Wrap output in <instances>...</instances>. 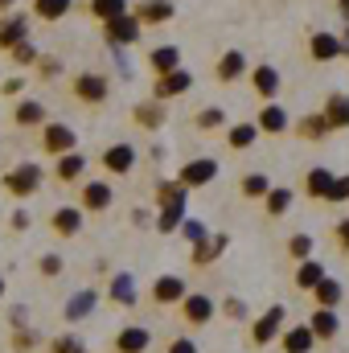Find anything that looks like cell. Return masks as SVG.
<instances>
[{
  "label": "cell",
  "instance_id": "1",
  "mask_svg": "<svg viewBox=\"0 0 349 353\" xmlns=\"http://www.w3.org/2000/svg\"><path fill=\"white\" fill-rule=\"evenodd\" d=\"M283 325H288V308H283V304H271L263 316L251 321V345L263 350V345L279 341V337H283Z\"/></svg>",
  "mask_w": 349,
  "mask_h": 353
},
{
  "label": "cell",
  "instance_id": "2",
  "mask_svg": "<svg viewBox=\"0 0 349 353\" xmlns=\"http://www.w3.org/2000/svg\"><path fill=\"white\" fill-rule=\"evenodd\" d=\"M41 169L33 165V161H25V165H17V169H8L4 173V189L12 193V197H29V193H37L41 189Z\"/></svg>",
  "mask_w": 349,
  "mask_h": 353
},
{
  "label": "cell",
  "instance_id": "3",
  "mask_svg": "<svg viewBox=\"0 0 349 353\" xmlns=\"http://www.w3.org/2000/svg\"><path fill=\"white\" fill-rule=\"evenodd\" d=\"M140 29H144L140 17H136V12H123V17H115V21L103 25V37H107V46L119 50V46H136V41H140Z\"/></svg>",
  "mask_w": 349,
  "mask_h": 353
},
{
  "label": "cell",
  "instance_id": "4",
  "mask_svg": "<svg viewBox=\"0 0 349 353\" xmlns=\"http://www.w3.org/2000/svg\"><path fill=\"white\" fill-rule=\"evenodd\" d=\"M214 176H218V161H214V157H197V161H185V165H181L177 181H181L185 189H201V185H210Z\"/></svg>",
  "mask_w": 349,
  "mask_h": 353
},
{
  "label": "cell",
  "instance_id": "5",
  "mask_svg": "<svg viewBox=\"0 0 349 353\" xmlns=\"http://www.w3.org/2000/svg\"><path fill=\"white\" fill-rule=\"evenodd\" d=\"M74 144H79L74 128H66V123H46V132H41V152L66 157V152H74Z\"/></svg>",
  "mask_w": 349,
  "mask_h": 353
},
{
  "label": "cell",
  "instance_id": "6",
  "mask_svg": "<svg viewBox=\"0 0 349 353\" xmlns=\"http://www.w3.org/2000/svg\"><path fill=\"white\" fill-rule=\"evenodd\" d=\"M214 308H218V304H214L206 292H189V296L181 300V316H185V325H193V329H197V325H210V321H214Z\"/></svg>",
  "mask_w": 349,
  "mask_h": 353
},
{
  "label": "cell",
  "instance_id": "7",
  "mask_svg": "<svg viewBox=\"0 0 349 353\" xmlns=\"http://www.w3.org/2000/svg\"><path fill=\"white\" fill-rule=\"evenodd\" d=\"M21 41H29V17L25 12H4L0 17V50H17Z\"/></svg>",
  "mask_w": 349,
  "mask_h": 353
},
{
  "label": "cell",
  "instance_id": "8",
  "mask_svg": "<svg viewBox=\"0 0 349 353\" xmlns=\"http://www.w3.org/2000/svg\"><path fill=\"white\" fill-rule=\"evenodd\" d=\"M189 87H193V74L181 66V70H173V74H161V79L152 83V99H161V103H165V99H177V94H185Z\"/></svg>",
  "mask_w": 349,
  "mask_h": 353
},
{
  "label": "cell",
  "instance_id": "9",
  "mask_svg": "<svg viewBox=\"0 0 349 353\" xmlns=\"http://www.w3.org/2000/svg\"><path fill=\"white\" fill-rule=\"evenodd\" d=\"M226 247H230L226 234H206L201 243H193V255H189V259H193V267H210L214 259L226 255Z\"/></svg>",
  "mask_w": 349,
  "mask_h": 353
},
{
  "label": "cell",
  "instance_id": "10",
  "mask_svg": "<svg viewBox=\"0 0 349 353\" xmlns=\"http://www.w3.org/2000/svg\"><path fill=\"white\" fill-rule=\"evenodd\" d=\"M74 94H79L83 103H103V99L111 94V83H107L103 74H94V70H83V74L74 79Z\"/></svg>",
  "mask_w": 349,
  "mask_h": 353
},
{
  "label": "cell",
  "instance_id": "11",
  "mask_svg": "<svg viewBox=\"0 0 349 353\" xmlns=\"http://www.w3.org/2000/svg\"><path fill=\"white\" fill-rule=\"evenodd\" d=\"M79 201H83V210H90V214H103V210H111L115 193H111L107 181H87L83 193H79Z\"/></svg>",
  "mask_w": 349,
  "mask_h": 353
},
{
  "label": "cell",
  "instance_id": "12",
  "mask_svg": "<svg viewBox=\"0 0 349 353\" xmlns=\"http://www.w3.org/2000/svg\"><path fill=\"white\" fill-rule=\"evenodd\" d=\"M185 296H189V288H185L181 275H157V283H152V304H181Z\"/></svg>",
  "mask_w": 349,
  "mask_h": 353
},
{
  "label": "cell",
  "instance_id": "13",
  "mask_svg": "<svg viewBox=\"0 0 349 353\" xmlns=\"http://www.w3.org/2000/svg\"><path fill=\"white\" fill-rule=\"evenodd\" d=\"M103 169L115 176H128L136 169V148L132 144H111L107 152H103Z\"/></svg>",
  "mask_w": 349,
  "mask_h": 353
},
{
  "label": "cell",
  "instance_id": "14",
  "mask_svg": "<svg viewBox=\"0 0 349 353\" xmlns=\"http://www.w3.org/2000/svg\"><path fill=\"white\" fill-rule=\"evenodd\" d=\"M308 54H312V62H333V58L346 54V41L333 37V33H312L308 37Z\"/></svg>",
  "mask_w": 349,
  "mask_h": 353
},
{
  "label": "cell",
  "instance_id": "15",
  "mask_svg": "<svg viewBox=\"0 0 349 353\" xmlns=\"http://www.w3.org/2000/svg\"><path fill=\"white\" fill-rule=\"evenodd\" d=\"M94 304H99V292H94V288H83V292H74V296L66 300L62 316H66L70 325H79V321H87L90 312H94Z\"/></svg>",
  "mask_w": 349,
  "mask_h": 353
},
{
  "label": "cell",
  "instance_id": "16",
  "mask_svg": "<svg viewBox=\"0 0 349 353\" xmlns=\"http://www.w3.org/2000/svg\"><path fill=\"white\" fill-rule=\"evenodd\" d=\"M132 12L140 17V25H165V21H173V0H140V4H132Z\"/></svg>",
  "mask_w": 349,
  "mask_h": 353
},
{
  "label": "cell",
  "instance_id": "17",
  "mask_svg": "<svg viewBox=\"0 0 349 353\" xmlns=\"http://www.w3.org/2000/svg\"><path fill=\"white\" fill-rule=\"evenodd\" d=\"M148 341H152V333L144 325H128L115 333V353H148Z\"/></svg>",
  "mask_w": 349,
  "mask_h": 353
},
{
  "label": "cell",
  "instance_id": "18",
  "mask_svg": "<svg viewBox=\"0 0 349 353\" xmlns=\"http://www.w3.org/2000/svg\"><path fill=\"white\" fill-rule=\"evenodd\" d=\"M132 119L144 128V132H157V128H165V107H161V99H144V103H136L132 107Z\"/></svg>",
  "mask_w": 349,
  "mask_h": 353
},
{
  "label": "cell",
  "instance_id": "19",
  "mask_svg": "<svg viewBox=\"0 0 349 353\" xmlns=\"http://www.w3.org/2000/svg\"><path fill=\"white\" fill-rule=\"evenodd\" d=\"M50 226H54V234L74 239V234L83 230V210H74V205H58V210L50 214Z\"/></svg>",
  "mask_w": 349,
  "mask_h": 353
},
{
  "label": "cell",
  "instance_id": "20",
  "mask_svg": "<svg viewBox=\"0 0 349 353\" xmlns=\"http://www.w3.org/2000/svg\"><path fill=\"white\" fill-rule=\"evenodd\" d=\"M279 345H283V353H312V345H317V333H312L308 325H292V329H283Z\"/></svg>",
  "mask_w": 349,
  "mask_h": 353
},
{
  "label": "cell",
  "instance_id": "21",
  "mask_svg": "<svg viewBox=\"0 0 349 353\" xmlns=\"http://www.w3.org/2000/svg\"><path fill=\"white\" fill-rule=\"evenodd\" d=\"M214 74H218V83H235V79H243V74H247V58H243V50H226V54L218 58Z\"/></svg>",
  "mask_w": 349,
  "mask_h": 353
},
{
  "label": "cell",
  "instance_id": "22",
  "mask_svg": "<svg viewBox=\"0 0 349 353\" xmlns=\"http://www.w3.org/2000/svg\"><path fill=\"white\" fill-rule=\"evenodd\" d=\"M308 329L317 333V341H333V337H337V329H341V321H337V312H333V308H312Z\"/></svg>",
  "mask_w": 349,
  "mask_h": 353
},
{
  "label": "cell",
  "instance_id": "23",
  "mask_svg": "<svg viewBox=\"0 0 349 353\" xmlns=\"http://www.w3.org/2000/svg\"><path fill=\"white\" fill-rule=\"evenodd\" d=\"M329 132H333V123H329L325 111H312V115H304V119L296 123V136H300V140H325Z\"/></svg>",
  "mask_w": 349,
  "mask_h": 353
},
{
  "label": "cell",
  "instance_id": "24",
  "mask_svg": "<svg viewBox=\"0 0 349 353\" xmlns=\"http://www.w3.org/2000/svg\"><path fill=\"white\" fill-rule=\"evenodd\" d=\"M107 296H111L115 304L132 308V304H136V275H132V271H119V275H111V288H107Z\"/></svg>",
  "mask_w": 349,
  "mask_h": 353
},
{
  "label": "cell",
  "instance_id": "25",
  "mask_svg": "<svg viewBox=\"0 0 349 353\" xmlns=\"http://www.w3.org/2000/svg\"><path fill=\"white\" fill-rule=\"evenodd\" d=\"M148 66H152L157 79H161V74H173V70H181V50H177V46H157V50L148 54Z\"/></svg>",
  "mask_w": 349,
  "mask_h": 353
},
{
  "label": "cell",
  "instance_id": "26",
  "mask_svg": "<svg viewBox=\"0 0 349 353\" xmlns=\"http://www.w3.org/2000/svg\"><path fill=\"white\" fill-rule=\"evenodd\" d=\"M333 185H337V176L329 173V169H308V176H304V193L317 197V201H321V197L329 201V197H333Z\"/></svg>",
  "mask_w": 349,
  "mask_h": 353
},
{
  "label": "cell",
  "instance_id": "27",
  "mask_svg": "<svg viewBox=\"0 0 349 353\" xmlns=\"http://www.w3.org/2000/svg\"><path fill=\"white\" fill-rule=\"evenodd\" d=\"M255 123H259V132H267V136H279V132H288V111L279 103H267L259 115H255Z\"/></svg>",
  "mask_w": 349,
  "mask_h": 353
},
{
  "label": "cell",
  "instance_id": "28",
  "mask_svg": "<svg viewBox=\"0 0 349 353\" xmlns=\"http://www.w3.org/2000/svg\"><path fill=\"white\" fill-rule=\"evenodd\" d=\"M312 300H317V308H337V304L346 300V288H341L333 275H325V279L312 288Z\"/></svg>",
  "mask_w": 349,
  "mask_h": 353
},
{
  "label": "cell",
  "instance_id": "29",
  "mask_svg": "<svg viewBox=\"0 0 349 353\" xmlns=\"http://www.w3.org/2000/svg\"><path fill=\"white\" fill-rule=\"evenodd\" d=\"M251 87H255V94H263V99H275V90H279V70L275 66H255L251 70Z\"/></svg>",
  "mask_w": 349,
  "mask_h": 353
},
{
  "label": "cell",
  "instance_id": "30",
  "mask_svg": "<svg viewBox=\"0 0 349 353\" xmlns=\"http://www.w3.org/2000/svg\"><path fill=\"white\" fill-rule=\"evenodd\" d=\"M255 140H259V123H235V128L226 132V144H230L235 152H247Z\"/></svg>",
  "mask_w": 349,
  "mask_h": 353
},
{
  "label": "cell",
  "instance_id": "31",
  "mask_svg": "<svg viewBox=\"0 0 349 353\" xmlns=\"http://www.w3.org/2000/svg\"><path fill=\"white\" fill-rule=\"evenodd\" d=\"M325 275H329V271H325V263H321V259H304V263L296 267V288L312 292V288H317Z\"/></svg>",
  "mask_w": 349,
  "mask_h": 353
},
{
  "label": "cell",
  "instance_id": "32",
  "mask_svg": "<svg viewBox=\"0 0 349 353\" xmlns=\"http://www.w3.org/2000/svg\"><path fill=\"white\" fill-rule=\"evenodd\" d=\"M87 8H90V17H94V21H103V25H107V21H115V17H123V12H132V4H128V0H90Z\"/></svg>",
  "mask_w": 349,
  "mask_h": 353
},
{
  "label": "cell",
  "instance_id": "33",
  "mask_svg": "<svg viewBox=\"0 0 349 353\" xmlns=\"http://www.w3.org/2000/svg\"><path fill=\"white\" fill-rule=\"evenodd\" d=\"M263 210H267L271 218H283V214L292 210V189H288V185H275V189L263 197Z\"/></svg>",
  "mask_w": 349,
  "mask_h": 353
},
{
  "label": "cell",
  "instance_id": "34",
  "mask_svg": "<svg viewBox=\"0 0 349 353\" xmlns=\"http://www.w3.org/2000/svg\"><path fill=\"white\" fill-rule=\"evenodd\" d=\"M185 218H189V214H185V201H181V205H161V214H157V234H173V230H181Z\"/></svg>",
  "mask_w": 349,
  "mask_h": 353
},
{
  "label": "cell",
  "instance_id": "35",
  "mask_svg": "<svg viewBox=\"0 0 349 353\" xmlns=\"http://www.w3.org/2000/svg\"><path fill=\"white\" fill-rule=\"evenodd\" d=\"M83 169H87V157H83V152H66V157H58L54 176H58V181H79Z\"/></svg>",
  "mask_w": 349,
  "mask_h": 353
},
{
  "label": "cell",
  "instance_id": "36",
  "mask_svg": "<svg viewBox=\"0 0 349 353\" xmlns=\"http://www.w3.org/2000/svg\"><path fill=\"white\" fill-rule=\"evenodd\" d=\"M325 115H329V123L333 128H349V94H329L325 99Z\"/></svg>",
  "mask_w": 349,
  "mask_h": 353
},
{
  "label": "cell",
  "instance_id": "37",
  "mask_svg": "<svg viewBox=\"0 0 349 353\" xmlns=\"http://www.w3.org/2000/svg\"><path fill=\"white\" fill-rule=\"evenodd\" d=\"M12 119H17L21 128H33V123H41V119H46V107H41L37 99H21V103H17V111H12Z\"/></svg>",
  "mask_w": 349,
  "mask_h": 353
},
{
  "label": "cell",
  "instance_id": "38",
  "mask_svg": "<svg viewBox=\"0 0 349 353\" xmlns=\"http://www.w3.org/2000/svg\"><path fill=\"white\" fill-rule=\"evenodd\" d=\"M185 193H189V189H185L181 181H157V210H161V205H181Z\"/></svg>",
  "mask_w": 349,
  "mask_h": 353
},
{
  "label": "cell",
  "instance_id": "39",
  "mask_svg": "<svg viewBox=\"0 0 349 353\" xmlns=\"http://www.w3.org/2000/svg\"><path fill=\"white\" fill-rule=\"evenodd\" d=\"M70 8H74V0H33V12L41 21H62Z\"/></svg>",
  "mask_w": 349,
  "mask_h": 353
},
{
  "label": "cell",
  "instance_id": "40",
  "mask_svg": "<svg viewBox=\"0 0 349 353\" xmlns=\"http://www.w3.org/2000/svg\"><path fill=\"white\" fill-rule=\"evenodd\" d=\"M197 128H201V132L226 128V111H222V107H201V111H197Z\"/></svg>",
  "mask_w": 349,
  "mask_h": 353
},
{
  "label": "cell",
  "instance_id": "41",
  "mask_svg": "<svg viewBox=\"0 0 349 353\" xmlns=\"http://www.w3.org/2000/svg\"><path fill=\"white\" fill-rule=\"evenodd\" d=\"M271 189H275V185H271L263 173H247L243 176V197H267Z\"/></svg>",
  "mask_w": 349,
  "mask_h": 353
},
{
  "label": "cell",
  "instance_id": "42",
  "mask_svg": "<svg viewBox=\"0 0 349 353\" xmlns=\"http://www.w3.org/2000/svg\"><path fill=\"white\" fill-rule=\"evenodd\" d=\"M288 255L300 259V263L312 259V234H292V239H288Z\"/></svg>",
  "mask_w": 349,
  "mask_h": 353
},
{
  "label": "cell",
  "instance_id": "43",
  "mask_svg": "<svg viewBox=\"0 0 349 353\" xmlns=\"http://www.w3.org/2000/svg\"><path fill=\"white\" fill-rule=\"evenodd\" d=\"M12 62H17V66H37V62H41V54H37V46L21 41V46L12 50Z\"/></svg>",
  "mask_w": 349,
  "mask_h": 353
},
{
  "label": "cell",
  "instance_id": "44",
  "mask_svg": "<svg viewBox=\"0 0 349 353\" xmlns=\"http://www.w3.org/2000/svg\"><path fill=\"white\" fill-rule=\"evenodd\" d=\"M58 74H62V58L41 54V62H37V79H58Z\"/></svg>",
  "mask_w": 349,
  "mask_h": 353
},
{
  "label": "cell",
  "instance_id": "45",
  "mask_svg": "<svg viewBox=\"0 0 349 353\" xmlns=\"http://www.w3.org/2000/svg\"><path fill=\"white\" fill-rule=\"evenodd\" d=\"M62 255H41V259H37V271H41V275H46V279H58V275H62Z\"/></svg>",
  "mask_w": 349,
  "mask_h": 353
},
{
  "label": "cell",
  "instance_id": "46",
  "mask_svg": "<svg viewBox=\"0 0 349 353\" xmlns=\"http://www.w3.org/2000/svg\"><path fill=\"white\" fill-rule=\"evenodd\" d=\"M50 353H87V345H83L74 333H66V337H58V341L50 345Z\"/></svg>",
  "mask_w": 349,
  "mask_h": 353
},
{
  "label": "cell",
  "instance_id": "47",
  "mask_svg": "<svg viewBox=\"0 0 349 353\" xmlns=\"http://www.w3.org/2000/svg\"><path fill=\"white\" fill-rule=\"evenodd\" d=\"M8 345H12V353H29L37 345V337H33L29 329H12V341H8Z\"/></svg>",
  "mask_w": 349,
  "mask_h": 353
},
{
  "label": "cell",
  "instance_id": "48",
  "mask_svg": "<svg viewBox=\"0 0 349 353\" xmlns=\"http://www.w3.org/2000/svg\"><path fill=\"white\" fill-rule=\"evenodd\" d=\"M181 239H185V243H201V239H206V226H201L197 218H185V222H181Z\"/></svg>",
  "mask_w": 349,
  "mask_h": 353
},
{
  "label": "cell",
  "instance_id": "49",
  "mask_svg": "<svg viewBox=\"0 0 349 353\" xmlns=\"http://www.w3.org/2000/svg\"><path fill=\"white\" fill-rule=\"evenodd\" d=\"M222 312H226L230 321H247V304H243L239 296H226V300H222Z\"/></svg>",
  "mask_w": 349,
  "mask_h": 353
},
{
  "label": "cell",
  "instance_id": "50",
  "mask_svg": "<svg viewBox=\"0 0 349 353\" xmlns=\"http://www.w3.org/2000/svg\"><path fill=\"white\" fill-rule=\"evenodd\" d=\"M165 353H197V341H193V337H177V341H169Z\"/></svg>",
  "mask_w": 349,
  "mask_h": 353
},
{
  "label": "cell",
  "instance_id": "51",
  "mask_svg": "<svg viewBox=\"0 0 349 353\" xmlns=\"http://www.w3.org/2000/svg\"><path fill=\"white\" fill-rule=\"evenodd\" d=\"M329 201H349V176H337V185H333V197Z\"/></svg>",
  "mask_w": 349,
  "mask_h": 353
},
{
  "label": "cell",
  "instance_id": "52",
  "mask_svg": "<svg viewBox=\"0 0 349 353\" xmlns=\"http://www.w3.org/2000/svg\"><path fill=\"white\" fill-rule=\"evenodd\" d=\"M8 321H12V329H25V321H29V312H25V304H17Z\"/></svg>",
  "mask_w": 349,
  "mask_h": 353
},
{
  "label": "cell",
  "instance_id": "53",
  "mask_svg": "<svg viewBox=\"0 0 349 353\" xmlns=\"http://www.w3.org/2000/svg\"><path fill=\"white\" fill-rule=\"evenodd\" d=\"M12 230H29V214H25V210L12 214Z\"/></svg>",
  "mask_w": 349,
  "mask_h": 353
},
{
  "label": "cell",
  "instance_id": "54",
  "mask_svg": "<svg viewBox=\"0 0 349 353\" xmlns=\"http://www.w3.org/2000/svg\"><path fill=\"white\" fill-rule=\"evenodd\" d=\"M337 239H341V247L349 251V218H341V222H337Z\"/></svg>",
  "mask_w": 349,
  "mask_h": 353
},
{
  "label": "cell",
  "instance_id": "55",
  "mask_svg": "<svg viewBox=\"0 0 349 353\" xmlns=\"http://www.w3.org/2000/svg\"><path fill=\"white\" fill-rule=\"evenodd\" d=\"M21 90H25V79H8L4 83V94H21Z\"/></svg>",
  "mask_w": 349,
  "mask_h": 353
},
{
  "label": "cell",
  "instance_id": "56",
  "mask_svg": "<svg viewBox=\"0 0 349 353\" xmlns=\"http://www.w3.org/2000/svg\"><path fill=\"white\" fill-rule=\"evenodd\" d=\"M12 8V0H0V12H8Z\"/></svg>",
  "mask_w": 349,
  "mask_h": 353
},
{
  "label": "cell",
  "instance_id": "57",
  "mask_svg": "<svg viewBox=\"0 0 349 353\" xmlns=\"http://www.w3.org/2000/svg\"><path fill=\"white\" fill-rule=\"evenodd\" d=\"M337 4H341V12H346V17H349V0H337Z\"/></svg>",
  "mask_w": 349,
  "mask_h": 353
},
{
  "label": "cell",
  "instance_id": "58",
  "mask_svg": "<svg viewBox=\"0 0 349 353\" xmlns=\"http://www.w3.org/2000/svg\"><path fill=\"white\" fill-rule=\"evenodd\" d=\"M341 41H346V50H349V25H346V33H341Z\"/></svg>",
  "mask_w": 349,
  "mask_h": 353
},
{
  "label": "cell",
  "instance_id": "59",
  "mask_svg": "<svg viewBox=\"0 0 349 353\" xmlns=\"http://www.w3.org/2000/svg\"><path fill=\"white\" fill-rule=\"evenodd\" d=\"M0 296H4V275H0Z\"/></svg>",
  "mask_w": 349,
  "mask_h": 353
},
{
  "label": "cell",
  "instance_id": "60",
  "mask_svg": "<svg viewBox=\"0 0 349 353\" xmlns=\"http://www.w3.org/2000/svg\"><path fill=\"white\" fill-rule=\"evenodd\" d=\"M346 58H349V50H346Z\"/></svg>",
  "mask_w": 349,
  "mask_h": 353
}]
</instances>
